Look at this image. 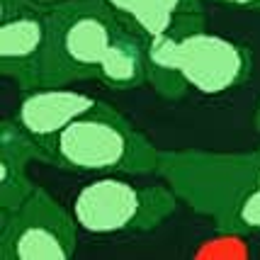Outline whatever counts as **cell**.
I'll return each instance as SVG.
<instances>
[{
    "mask_svg": "<svg viewBox=\"0 0 260 260\" xmlns=\"http://www.w3.org/2000/svg\"><path fill=\"white\" fill-rule=\"evenodd\" d=\"M178 200L212 219L219 234H260V180L253 151H160L158 173Z\"/></svg>",
    "mask_w": 260,
    "mask_h": 260,
    "instance_id": "6da1fadb",
    "label": "cell"
},
{
    "mask_svg": "<svg viewBox=\"0 0 260 260\" xmlns=\"http://www.w3.org/2000/svg\"><path fill=\"white\" fill-rule=\"evenodd\" d=\"M44 163L66 173L151 175L158 173L160 148L110 102L98 100L44 146Z\"/></svg>",
    "mask_w": 260,
    "mask_h": 260,
    "instance_id": "7a4b0ae2",
    "label": "cell"
},
{
    "mask_svg": "<svg viewBox=\"0 0 260 260\" xmlns=\"http://www.w3.org/2000/svg\"><path fill=\"white\" fill-rule=\"evenodd\" d=\"M105 0H68L49 8L42 85H71L98 78V66L119 27Z\"/></svg>",
    "mask_w": 260,
    "mask_h": 260,
    "instance_id": "3957f363",
    "label": "cell"
},
{
    "mask_svg": "<svg viewBox=\"0 0 260 260\" xmlns=\"http://www.w3.org/2000/svg\"><path fill=\"white\" fill-rule=\"evenodd\" d=\"M178 207L170 185H134L124 175H100L83 185L71 212L80 231L92 236L153 231Z\"/></svg>",
    "mask_w": 260,
    "mask_h": 260,
    "instance_id": "277c9868",
    "label": "cell"
},
{
    "mask_svg": "<svg viewBox=\"0 0 260 260\" xmlns=\"http://www.w3.org/2000/svg\"><path fill=\"white\" fill-rule=\"evenodd\" d=\"M78 221L44 187L15 212H0V258L3 260H68L78 246Z\"/></svg>",
    "mask_w": 260,
    "mask_h": 260,
    "instance_id": "5b68a950",
    "label": "cell"
},
{
    "mask_svg": "<svg viewBox=\"0 0 260 260\" xmlns=\"http://www.w3.org/2000/svg\"><path fill=\"white\" fill-rule=\"evenodd\" d=\"M175 63L187 90L224 95L243 85L253 73V51L236 39L207 29L204 17L175 24Z\"/></svg>",
    "mask_w": 260,
    "mask_h": 260,
    "instance_id": "8992f818",
    "label": "cell"
},
{
    "mask_svg": "<svg viewBox=\"0 0 260 260\" xmlns=\"http://www.w3.org/2000/svg\"><path fill=\"white\" fill-rule=\"evenodd\" d=\"M49 8L37 0H0V71L22 92L42 88Z\"/></svg>",
    "mask_w": 260,
    "mask_h": 260,
    "instance_id": "52a82bcc",
    "label": "cell"
},
{
    "mask_svg": "<svg viewBox=\"0 0 260 260\" xmlns=\"http://www.w3.org/2000/svg\"><path fill=\"white\" fill-rule=\"evenodd\" d=\"M98 105V98L68 85H42L27 90L15 107L12 119L42 146H49L73 119Z\"/></svg>",
    "mask_w": 260,
    "mask_h": 260,
    "instance_id": "ba28073f",
    "label": "cell"
},
{
    "mask_svg": "<svg viewBox=\"0 0 260 260\" xmlns=\"http://www.w3.org/2000/svg\"><path fill=\"white\" fill-rule=\"evenodd\" d=\"M32 160L44 163V151L15 119L0 122V212H15L32 194L27 175Z\"/></svg>",
    "mask_w": 260,
    "mask_h": 260,
    "instance_id": "9c48e42d",
    "label": "cell"
},
{
    "mask_svg": "<svg viewBox=\"0 0 260 260\" xmlns=\"http://www.w3.org/2000/svg\"><path fill=\"white\" fill-rule=\"evenodd\" d=\"M110 90H136L148 83V37L134 24L119 20L112 42L107 46L98 78Z\"/></svg>",
    "mask_w": 260,
    "mask_h": 260,
    "instance_id": "30bf717a",
    "label": "cell"
},
{
    "mask_svg": "<svg viewBox=\"0 0 260 260\" xmlns=\"http://www.w3.org/2000/svg\"><path fill=\"white\" fill-rule=\"evenodd\" d=\"M148 83L166 100H180L187 92L175 63V34L163 32L148 39Z\"/></svg>",
    "mask_w": 260,
    "mask_h": 260,
    "instance_id": "8fae6325",
    "label": "cell"
},
{
    "mask_svg": "<svg viewBox=\"0 0 260 260\" xmlns=\"http://www.w3.org/2000/svg\"><path fill=\"white\" fill-rule=\"evenodd\" d=\"M110 8H112L124 22H132L136 15H139V10H141V5L146 3V0H105Z\"/></svg>",
    "mask_w": 260,
    "mask_h": 260,
    "instance_id": "7c38bea8",
    "label": "cell"
},
{
    "mask_svg": "<svg viewBox=\"0 0 260 260\" xmlns=\"http://www.w3.org/2000/svg\"><path fill=\"white\" fill-rule=\"evenodd\" d=\"M226 8L234 10H243V12H260V0H216Z\"/></svg>",
    "mask_w": 260,
    "mask_h": 260,
    "instance_id": "4fadbf2b",
    "label": "cell"
},
{
    "mask_svg": "<svg viewBox=\"0 0 260 260\" xmlns=\"http://www.w3.org/2000/svg\"><path fill=\"white\" fill-rule=\"evenodd\" d=\"M253 126H255V132L260 134V102H258V107H255V112H253Z\"/></svg>",
    "mask_w": 260,
    "mask_h": 260,
    "instance_id": "5bb4252c",
    "label": "cell"
},
{
    "mask_svg": "<svg viewBox=\"0 0 260 260\" xmlns=\"http://www.w3.org/2000/svg\"><path fill=\"white\" fill-rule=\"evenodd\" d=\"M37 3H42L46 8H51V5H58V3H68V0H37Z\"/></svg>",
    "mask_w": 260,
    "mask_h": 260,
    "instance_id": "9a60e30c",
    "label": "cell"
},
{
    "mask_svg": "<svg viewBox=\"0 0 260 260\" xmlns=\"http://www.w3.org/2000/svg\"><path fill=\"white\" fill-rule=\"evenodd\" d=\"M255 173H258V180H260V148H255Z\"/></svg>",
    "mask_w": 260,
    "mask_h": 260,
    "instance_id": "2e32d148",
    "label": "cell"
}]
</instances>
